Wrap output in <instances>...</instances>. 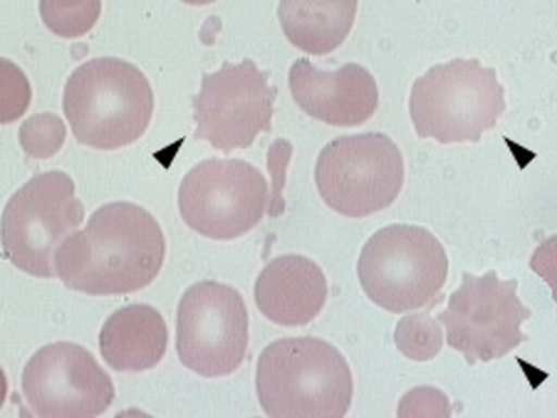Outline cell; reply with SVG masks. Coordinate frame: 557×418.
<instances>
[{
    "instance_id": "19",
    "label": "cell",
    "mask_w": 557,
    "mask_h": 418,
    "mask_svg": "<svg viewBox=\"0 0 557 418\" xmlns=\"http://www.w3.org/2000/svg\"><path fill=\"white\" fill-rule=\"evenodd\" d=\"M65 138L64 121L53 113L34 114L20 128V143L32 159H51L62 149Z\"/></svg>"
},
{
    "instance_id": "21",
    "label": "cell",
    "mask_w": 557,
    "mask_h": 418,
    "mask_svg": "<svg viewBox=\"0 0 557 418\" xmlns=\"http://www.w3.org/2000/svg\"><path fill=\"white\" fill-rule=\"evenodd\" d=\"M449 399L432 386L416 388L399 404L398 417H450Z\"/></svg>"
},
{
    "instance_id": "4",
    "label": "cell",
    "mask_w": 557,
    "mask_h": 418,
    "mask_svg": "<svg viewBox=\"0 0 557 418\" xmlns=\"http://www.w3.org/2000/svg\"><path fill=\"white\" fill-rule=\"evenodd\" d=\"M496 71L478 59L434 65L411 88L410 116L420 138L441 144L478 143L506 111Z\"/></svg>"
},
{
    "instance_id": "3",
    "label": "cell",
    "mask_w": 557,
    "mask_h": 418,
    "mask_svg": "<svg viewBox=\"0 0 557 418\" xmlns=\"http://www.w3.org/2000/svg\"><path fill=\"white\" fill-rule=\"evenodd\" d=\"M63 109L78 143L116 150L136 143L148 130L154 95L136 65L117 58H99L70 76Z\"/></svg>"
},
{
    "instance_id": "16",
    "label": "cell",
    "mask_w": 557,
    "mask_h": 418,
    "mask_svg": "<svg viewBox=\"0 0 557 418\" xmlns=\"http://www.w3.org/2000/svg\"><path fill=\"white\" fill-rule=\"evenodd\" d=\"M356 0L305 2L284 0L277 15L284 35L300 51L322 57L337 50L354 27Z\"/></svg>"
},
{
    "instance_id": "7",
    "label": "cell",
    "mask_w": 557,
    "mask_h": 418,
    "mask_svg": "<svg viewBox=\"0 0 557 418\" xmlns=\"http://www.w3.org/2000/svg\"><path fill=\"white\" fill-rule=\"evenodd\" d=\"M314 180L336 213L366 218L396 201L405 181L404 157L383 133L338 137L320 153Z\"/></svg>"
},
{
    "instance_id": "20",
    "label": "cell",
    "mask_w": 557,
    "mask_h": 418,
    "mask_svg": "<svg viewBox=\"0 0 557 418\" xmlns=\"http://www.w3.org/2000/svg\"><path fill=\"white\" fill-rule=\"evenodd\" d=\"M0 123L20 120L32 101V87L20 66L10 60H0Z\"/></svg>"
},
{
    "instance_id": "10",
    "label": "cell",
    "mask_w": 557,
    "mask_h": 418,
    "mask_svg": "<svg viewBox=\"0 0 557 418\" xmlns=\"http://www.w3.org/2000/svg\"><path fill=\"white\" fill-rule=\"evenodd\" d=\"M247 347L248 312L239 291L213 281L193 284L177 311L181 362L203 378H223L242 366Z\"/></svg>"
},
{
    "instance_id": "1",
    "label": "cell",
    "mask_w": 557,
    "mask_h": 418,
    "mask_svg": "<svg viewBox=\"0 0 557 418\" xmlns=\"http://www.w3.org/2000/svg\"><path fill=\"white\" fill-rule=\"evenodd\" d=\"M166 242L160 223L136 204L113 202L90 216L60 247L54 269L70 290L90 296L125 295L160 274Z\"/></svg>"
},
{
    "instance_id": "13",
    "label": "cell",
    "mask_w": 557,
    "mask_h": 418,
    "mask_svg": "<svg viewBox=\"0 0 557 418\" xmlns=\"http://www.w3.org/2000/svg\"><path fill=\"white\" fill-rule=\"evenodd\" d=\"M288 81L290 94L301 111L325 124L362 125L377 111V83L360 64L322 71L310 59L301 58L290 69Z\"/></svg>"
},
{
    "instance_id": "15",
    "label": "cell",
    "mask_w": 557,
    "mask_h": 418,
    "mask_svg": "<svg viewBox=\"0 0 557 418\" xmlns=\"http://www.w3.org/2000/svg\"><path fill=\"white\" fill-rule=\"evenodd\" d=\"M169 332L156 308L132 305L121 308L102 325L99 344L102 359L117 372H145L166 355Z\"/></svg>"
},
{
    "instance_id": "11",
    "label": "cell",
    "mask_w": 557,
    "mask_h": 418,
    "mask_svg": "<svg viewBox=\"0 0 557 418\" xmlns=\"http://www.w3.org/2000/svg\"><path fill=\"white\" fill-rule=\"evenodd\" d=\"M270 72L250 59L223 63L214 74L202 75L201 90L193 97L194 138L205 139L223 153L250 148L262 132H271L277 88Z\"/></svg>"
},
{
    "instance_id": "18",
    "label": "cell",
    "mask_w": 557,
    "mask_h": 418,
    "mask_svg": "<svg viewBox=\"0 0 557 418\" xmlns=\"http://www.w3.org/2000/svg\"><path fill=\"white\" fill-rule=\"evenodd\" d=\"M40 15L53 34L62 38H81L94 28L101 15V2H62L44 0L40 2Z\"/></svg>"
},
{
    "instance_id": "9",
    "label": "cell",
    "mask_w": 557,
    "mask_h": 418,
    "mask_svg": "<svg viewBox=\"0 0 557 418\" xmlns=\"http://www.w3.org/2000/svg\"><path fill=\"white\" fill-rule=\"evenodd\" d=\"M269 187L251 163L210 159L185 175L180 213L194 232L214 241H233L251 232L268 209Z\"/></svg>"
},
{
    "instance_id": "8",
    "label": "cell",
    "mask_w": 557,
    "mask_h": 418,
    "mask_svg": "<svg viewBox=\"0 0 557 418\" xmlns=\"http://www.w3.org/2000/svg\"><path fill=\"white\" fill-rule=\"evenodd\" d=\"M532 317L518 296L517 279L502 281L495 271L483 276L463 272L461 287L438 315L447 344L470 366L502 359L529 341L522 325Z\"/></svg>"
},
{
    "instance_id": "17",
    "label": "cell",
    "mask_w": 557,
    "mask_h": 418,
    "mask_svg": "<svg viewBox=\"0 0 557 418\" xmlns=\"http://www.w3.org/2000/svg\"><path fill=\"white\" fill-rule=\"evenodd\" d=\"M395 342L399 353L413 361L433 360L444 345V333L437 320L428 314L410 315L399 320Z\"/></svg>"
},
{
    "instance_id": "12",
    "label": "cell",
    "mask_w": 557,
    "mask_h": 418,
    "mask_svg": "<svg viewBox=\"0 0 557 418\" xmlns=\"http://www.w3.org/2000/svg\"><path fill=\"white\" fill-rule=\"evenodd\" d=\"M29 409L41 418H95L111 407V376L83 345L58 342L40 348L22 373Z\"/></svg>"
},
{
    "instance_id": "5",
    "label": "cell",
    "mask_w": 557,
    "mask_h": 418,
    "mask_svg": "<svg viewBox=\"0 0 557 418\" xmlns=\"http://www.w3.org/2000/svg\"><path fill=\"white\" fill-rule=\"evenodd\" d=\"M357 274L375 305L392 314H405L437 299L449 274V258L429 230L391 225L367 242Z\"/></svg>"
},
{
    "instance_id": "6",
    "label": "cell",
    "mask_w": 557,
    "mask_h": 418,
    "mask_svg": "<svg viewBox=\"0 0 557 418\" xmlns=\"http://www.w3.org/2000/svg\"><path fill=\"white\" fill-rule=\"evenodd\" d=\"M75 194L74 180L58 171L36 175L22 186L3 210V258L29 275L57 278L54 259L60 247L86 217Z\"/></svg>"
},
{
    "instance_id": "14",
    "label": "cell",
    "mask_w": 557,
    "mask_h": 418,
    "mask_svg": "<svg viewBox=\"0 0 557 418\" xmlns=\"http://www.w3.org/2000/svg\"><path fill=\"white\" fill-rule=\"evenodd\" d=\"M253 295L259 311L272 323L301 327L322 312L329 298V282L313 260L294 254L265 266Z\"/></svg>"
},
{
    "instance_id": "2",
    "label": "cell",
    "mask_w": 557,
    "mask_h": 418,
    "mask_svg": "<svg viewBox=\"0 0 557 418\" xmlns=\"http://www.w3.org/2000/svg\"><path fill=\"white\" fill-rule=\"evenodd\" d=\"M260 407L272 418H343L354 399V378L341 351L318 337L282 339L257 366Z\"/></svg>"
}]
</instances>
